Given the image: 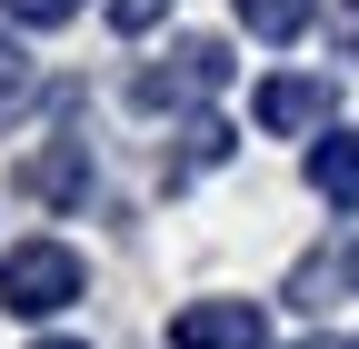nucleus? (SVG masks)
<instances>
[{
  "mask_svg": "<svg viewBox=\"0 0 359 349\" xmlns=\"http://www.w3.org/2000/svg\"><path fill=\"white\" fill-rule=\"evenodd\" d=\"M80 289H90V270H80L70 240H11V249H0V310H20V320H60Z\"/></svg>",
  "mask_w": 359,
  "mask_h": 349,
  "instance_id": "f257e3e1",
  "label": "nucleus"
},
{
  "mask_svg": "<svg viewBox=\"0 0 359 349\" xmlns=\"http://www.w3.org/2000/svg\"><path fill=\"white\" fill-rule=\"evenodd\" d=\"M210 90H230V50H219V40H180L160 70L130 80V110H190V100H210Z\"/></svg>",
  "mask_w": 359,
  "mask_h": 349,
  "instance_id": "f03ea898",
  "label": "nucleus"
},
{
  "mask_svg": "<svg viewBox=\"0 0 359 349\" xmlns=\"http://www.w3.org/2000/svg\"><path fill=\"white\" fill-rule=\"evenodd\" d=\"M170 349H269V320L259 299H190L170 320Z\"/></svg>",
  "mask_w": 359,
  "mask_h": 349,
  "instance_id": "7ed1b4c3",
  "label": "nucleus"
},
{
  "mask_svg": "<svg viewBox=\"0 0 359 349\" xmlns=\"http://www.w3.org/2000/svg\"><path fill=\"white\" fill-rule=\"evenodd\" d=\"M259 130H269V140H309V130H330V80H299V70L259 80Z\"/></svg>",
  "mask_w": 359,
  "mask_h": 349,
  "instance_id": "20e7f679",
  "label": "nucleus"
},
{
  "mask_svg": "<svg viewBox=\"0 0 359 349\" xmlns=\"http://www.w3.org/2000/svg\"><path fill=\"white\" fill-rule=\"evenodd\" d=\"M20 190H30V200H50V210L90 200V140H50L40 160H20Z\"/></svg>",
  "mask_w": 359,
  "mask_h": 349,
  "instance_id": "39448f33",
  "label": "nucleus"
},
{
  "mask_svg": "<svg viewBox=\"0 0 359 349\" xmlns=\"http://www.w3.org/2000/svg\"><path fill=\"white\" fill-rule=\"evenodd\" d=\"M309 190L330 210H359V130H320L309 140Z\"/></svg>",
  "mask_w": 359,
  "mask_h": 349,
  "instance_id": "423d86ee",
  "label": "nucleus"
},
{
  "mask_svg": "<svg viewBox=\"0 0 359 349\" xmlns=\"http://www.w3.org/2000/svg\"><path fill=\"white\" fill-rule=\"evenodd\" d=\"M230 11H240L250 40H269V50H280V40H299L309 20H320V0H230Z\"/></svg>",
  "mask_w": 359,
  "mask_h": 349,
  "instance_id": "0eeeda50",
  "label": "nucleus"
},
{
  "mask_svg": "<svg viewBox=\"0 0 359 349\" xmlns=\"http://www.w3.org/2000/svg\"><path fill=\"white\" fill-rule=\"evenodd\" d=\"M30 100H40V60L20 50V40H0V130H11Z\"/></svg>",
  "mask_w": 359,
  "mask_h": 349,
  "instance_id": "6e6552de",
  "label": "nucleus"
},
{
  "mask_svg": "<svg viewBox=\"0 0 359 349\" xmlns=\"http://www.w3.org/2000/svg\"><path fill=\"white\" fill-rule=\"evenodd\" d=\"M230 160V130L219 120H190V140H180V160H170V180H190V170H219Z\"/></svg>",
  "mask_w": 359,
  "mask_h": 349,
  "instance_id": "1a4fd4ad",
  "label": "nucleus"
},
{
  "mask_svg": "<svg viewBox=\"0 0 359 349\" xmlns=\"http://www.w3.org/2000/svg\"><path fill=\"white\" fill-rule=\"evenodd\" d=\"M0 11H11L20 30H60V20H80L90 0H0Z\"/></svg>",
  "mask_w": 359,
  "mask_h": 349,
  "instance_id": "9d476101",
  "label": "nucleus"
},
{
  "mask_svg": "<svg viewBox=\"0 0 359 349\" xmlns=\"http://www.w3.org/2000/svg\"><path fill=\"white\" fill-rule=\"evenodd\" d=\"M330 50L359 60V0H330Z\"/></svg>",
  "mask_w": 359,
  "mask_h": 349,
  "instance_id": "9b49d317",
  "label": "nucleus"
},
{
  "mask_svg": "<svg viewBox=\"0 0 359 349\" xmlns=\"http://www.w3.org/2000/svg\"><path fill=\"white\" fill-rule=\"evenodd\" d=\"M160 11H170V0H110V30H150Z\"/></svg>",
  "mask_w": 359,
  "mask_h": 349,
  "instance_id": "f8f14e48",
  "label": "nucleus"
},
{
  "mask_svg": "<svg viewBox=\"0 0 359 349\" xmlns=\"http://www.w3.org/2000/svg\"><path fill=\"white\" fill-rule=\"evenodd\" d=\"M290 349H349V339H290Z\"/></svg>",
  "mask_w": 359,
  "mask_h": 349,
  "instance_id": "ddd939ff",
  "label": "nucleus"
},
{
  "mask_svg": "<svg viewBox=\"0 0 359 349\" xmlns=\"http://www.w3.org/2000/svg\"><path fill=\"white\" fill-rule=\"evenodd\" d=\"M349 289H359V249H349Z\"/></svg>",
  "mask_w": 359,
  "mask_h": 349,
  "instance_id": "4468645a",
  "label": "nucleus"
},
{
  "mask_svg": "<svg viewBox=\"0 0 359 349\" xmlns=\"http://www.w3.org/2000/svg\"><path fill=\"white\" fill-rule=\"evenodd\" d=\"M40 349H80V339H40Z\"/></svg>",
  "mask_w": 359,
  "mask_h": 349,
  "instance_id": "2eb2a0df",
  "label": "nucleus"
},
{
  "mask_svg": "<svg viewBox=\"0 0 359 349\" xmlns=\"http://www.w3.org/2000/svg\"><path fill=\"white\" fill-rule=\"evenodd\" d=\"M349 349H359V339H349Z\"/></svg>",
  "mask_w": 359,
  "mask_h": 349,
  "instance_id": "dca6fc26",
  "label": "nucleus"
}]
</instances>
